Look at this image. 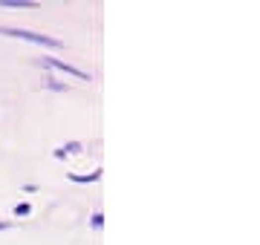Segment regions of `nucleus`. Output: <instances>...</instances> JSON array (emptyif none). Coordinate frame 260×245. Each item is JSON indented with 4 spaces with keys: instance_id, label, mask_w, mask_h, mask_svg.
<instances>
[{
    "instance_id": "obj_1",
    "label": "nucleus",
    "mask_w": 260,
    "mask_h": 245,
    "mask_svg": "<svg viewBox=\"0 0 260 245\" xmlns=\"http://www.w3.org/2000/svg\"><path fill=\"white\" fill-rule=\"evenodd\" d=\"M0 35L20 38V41H29V44H38V47H47V49H61V47H64L58 38H50V35L32 32V29H9V26H0Z\"/></svg>"
},
{
    "instance_id": "obj_2",
    "label": "nucleus",
    "mask_w": 260,
    "mask_h": 245,
    "mask_svg": "<svg viewBox=\"0 0 260 245\" xmlns=\"http://www.w3.org/2000/svg\"><path fill=\"white\" fill-rule=\"evenodd\" d=\"M38 64H44L47 69L50 66H55V69H61V72H69V75H75V78H81V81H90V72H81L78 66L67 64V61H61V58H55V55H50V58H41Z\"/></svg>"
},
{
    "instance_id": "obj_3",
    "label": "nucleus",
    "mask_w": 260,
    "mask_h": 245,
    "mask_svg": "<svg viewBox=\"0 0 260 245\" xmlns=\"http://www.w3.org/2000/svg\"><path fill=\"white\" fill-rule=\"evenodd\" d=\"M99 179H102V167H96L93 173H69V182H78V185H90Z\"/></svg>"
},
{
    "instance_id": "obj_4",
    "label": "nucleus",
    "mask_w": 260,
    "mask_h": 245,
    "mask_svg": "<svg viewBox=\"0 0 260 245\" xmlns=\"http://www.w3.org/2000/svg\"><path fill=\"white\" fill-rule=\"evenodd\" d=\"M0 6H9V9H35L38 3L35 0H0Z\"/></svg>"
},
{
    "instance_id": "obj_5",
    "label": "nucleus",
    "mask_w": 260,
    "mask_h": 245,
    "mask_svg": "<svg viewBox=\"0 0 260 245\" xmlns=\"http://www.w3.org/2000/svg\"><path fill=\"white\" fill-rule=\"evenodd\" d=\"M12 213H15L17 219H23V216H29V213H32V205H29V202H17Z\"/></svg>"
},
{
    "instance_id": "obj_6",
    "label": "nucleus",
    "mask_w": 260,
    "mask_h": 245,
    "mask_svg": "<svg viewBox=\"0 0 260 245\" xmlns=\"http://www.w3.org/2000/svg\"><path fill=\"white\" fill-rule=\"evenodd\" d=\"M44 84H47L50 90H55V93H67V87H64L61 81H55V78H52L50 72H47V78H44Z\"/></svg>"
},
{
    "instance_id": "obj_7",
    "label": "nucleus",
    "mask_w": 260,
    "mask_h": 245,
    "mask_svg": "<svg viewBox=\"0 0 260 245\" xmlns=\"http://www.w3.org/2000/svg\"><path fill=\"white\" fill-rule=\"evenodd\" d=\"M90 225H93V228L99 231V228H102V225H104V213H102V211H96V213H93V216H90Z\"/></svg>"
},
{
    "instance_id": "obj_8",
    "label": "nucleus",
    "mask_w": 260,
    "mask_h": 245,
    "mask_svg": "<svg viewBox=\"0 0 260 245\" xmlns=\"http://www.w3.org/2000/svg\"><path fill=\"white\" fill-rule=\"evenodd\" d=\"M61 150H64V153H81V150H84V145H78V142H67Z\"/></svg>"
},
{
    "instance_id": "obj_9",
    "label": "nucleus",
    "mask_w": 260,
    "mask_h": 245,
    "mask_svg": "<svg viewBox=\"0 0 260 245\" xmlns=\"http://www.w3.org/2000/svg\"><path fill=\"white\" fill-rule=\"evenodd\" d=\"M9 225H12V222H0V231H6Z\"/></svg>"
}]
</instances>
